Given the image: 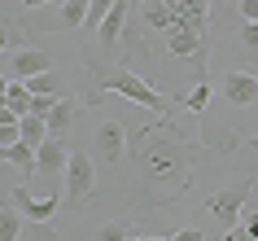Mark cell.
<instances>
[{
  "instance_id": "d6986e66",
  "label": "cell",
  "mask_w": 258,
  "mask_h": 241,
  "mask_svg": "<svg viewBox=\"0 0 258 241\" xmlns=\"http://www.w3.org/2000/svg\"><path fill=\"white\" fill-rule=\"evenodd\" d=\"M18 232H22V211L9 202V206L0 211V241H18Z\"/></svg>"
},
{
  "instance_id": "4dcf8cb0",
  "label": "cell",
  "mask_w": 258,
  "mask_h": 241,
  "mask_svg": "<svg viewBox=\"0 0 258 241\" xmlns=\"http://www.w3.org/2000/svg\"><path fill=\"white\" fill-rule=\"evenodd\" d=\"M254 145H258V136H254Z\"/></svg>"
},
{
  "instance_id": "7a4b0ae2",
  "label": "cell",
  "mask_w": 258,
  "mask_h": 241,
  "mask_svg": "<svg viewBox=\"0 0 258 241\" xmlns=\"http://www.w3.org/2000/svg\"><path fill=\"white\" fill-rule=\"evenodd\" d=\"M101 92H118L127 101H136L140 110H166V97L158 88H149L136 70H105L101 75Z\"/></svg>"
},
{
  "instance_id": "6da1fadb",
  "label": "cell",
  "mask_w": 258,
  "mask_h": 241,
  "mask_svg": "<svg viewBox=\"0 0 258 241\" xmlns=\"http://www.w3.org/2000/svg\"><path fill=\"white\" fill-rule=\"evenodd\" d=\"M192 158H197V145H184V140H149L145 154H140V167H145L149 180H171Z\"/></svg>"
},
{
  "instance_id": "ac0fdd59",
  "label": "cell",
  "mask_w": 258,
  "mask_h": 241,
  "mask_svg": "<svg viewBox=\"0 0 258 241\" xmlns=\"http://www.w3.org/2000/svg\"><path fill=\"white\" fill-rule=\"evenodd\" d=\"M171 9H175V18L206 22V14H210V0H171Z\"/></svg>"
},
{
  "instance_id": "4fadbf2b",
  "label": "cell",
  "mask_w": 258,
  "mask_h": 241,
  "mask_svg": "<svg viewBox=\"0 0 258 241\" xmlns=\"http://www.w3.org/2000/svg\"><path fill=\"white\" fill-rule=\"evenodd\" d=\"M5 106L18 110L22 119H27L31 110H35V92L27 88V79H9V83H5Z\"/></svg>"
},
{
  "instance_id": "484cf974",
  "label": "cell",
  "mask_w": 258,
  "mask_h": 241,
  "mask_svg": "<svg viewBox=\"0 0 258 241\" xmlns=\"http://www.w3.org/2000/svg\"><path fill=\"white\" fill-rule=\"evenodd\" d=\"M241 44H245V53L258 62V22H245L241 27Z\"/></svg>"
},
{
  "instance_id": "8992f818",
  "label": "cell",
  "mask_w": 258,
  "mask_h": 241,
  "mask_svg": "<svg viewBox=\"0 0 258 241\" xmlns=\"http://www.w3.org/2000/svg\"><path fill=\"white\" fill-rule=\"evenodd\" d=\"M245 198H249V184H236V188H223V193H210L206 198V211L215 215L223 228H236L245 215Z\"/></svg>"
},
{
  "instance_id": "603a6c76",
  "label": "cell",
  "mask_w": 258,
  "mask_h": 241,
  "mask_svg": "<svg viewBox=\"0 0 258 241\" xmlns=\"http://www.w3.org/2000/svg\"><path fill=\"white\" fill-rule=\"evenodd\" d=\"M0 49H5V57L22 49V31L14 27V18H5V35H0Z\"/></svg>"
},
{
  "instance_id": "8fae6325",
  "label": "cell",
  "mask_w": 258,
  "mask_h": 241,
  "mask_svg": "<svg viewBox=\"0 0 258 241\" xmlns=\"http://www.w3.org/2000/svg\"><path fill=\"white\" fill-rule=\"evenodd\" d=\"M140 22L149 31H166L175 22V9H171V0H140Z\"/></svg>"
},
{
  "instance_id": "ba28073f",
  "label": "cell",
  "mask_w": 258,
  "mask_h": 241,
  "mask_svg": "<svg viewBox=\"0 0 258 241\" xmlns=\"http://www.w3.org/2000/svg\"><path fill=\"white\" fill-rule=\"evenodd\" d=\"M96 158L109 162V167H118L122 162V149H127V127H122L118 119H101L96 123Z\"/></svg>"
},
{
  "instance_id": "f546056e",
  "label": "cell",
  "mask_w": 258,
  "mask_h": 241,
  "mask_svg": "<svg viewBox=\"0 0 258 241\" xmlns=\"http://www.w3.org/2000/svg\"><path fill=\"white\" fill-rule=\"evenodd\" d=\"M132 241H162V237H132Z\"/></svg>"
},
{
  "instance_id": "2e32d148",
  "label": "cell",
  "mask_w": 258,
  "mask_h": 241,
  "mask_svg": "<svg viewBox=\"0 0 258 241\" xmlns=\"http://www.w3.org/2000/svg\"><path fill=\"white\" fill-rule=\"evenodd\" d=\"M223 241H258V211H245L241 224L223 232Z\"/></svg>"
},
{
  "instance_id": "52a82bcc",
  "label": "cell",
  "mask_w": 258,
  "mask_h": 241,
  "mask_svg": "<svg viewBox=\"0 0 258 241\" xmlns=\"http://www.w3.org/2000/svg\"><path fill=\"white\" fill-rule=\"evenodd\" d=\"M219 92L228 97V106L254 110L258 106V75L254 70H228V75L219 79Z\"/></svg>"
},
{
  "instance_id": "9c48e42d",
  "label": "cell",
  "mask_w": 258,
  "mask_h": 241,
  "mask_svg": "<svg viewBox=\"0 0 258 241\" xmlns=\"http://www.w3.org/2000/svg\"><path fill=\"white\" fill-rule=\"evenodd\" d=\"M44 70H57V57L44 53V49H18V53H9V75L14 79H35Z\"/></svg>"
},
{
  "instance_id": "4316f807",
  "label": "cell",
  "mask_w": 258,
  "mask_h": 241,
  "mask_svg": "<svg viewBox=\"0 0 258 241\" xmlns=\"http://www.w3.org/2000/svg\"><path fill=\"white\" fill-rule=\"evenodd\" d=\"M241 5V18L245 22H258V0H236Z\"/></svg>"
},
{
  "instance_id": "e0dca14e",
  "label": "cell",
  "mask_w": 258,
  "mask_h": 241,
  "mask_svg": "<svg viewBox=\"0 0 258 241\" xmlns=\"http://www.w3.org/2000/svg\"><path fill=\"white\" fill-rule=\"evenodd\" d=\"M22 140L40 149L44 140H48V119H40V114H27V119H22Z\"/></svg>"
},
{
  "instance_id": "d4e9b609",
  "label": "cell",
  "mask_w": 258,
  "mask_h": 241,
  "mask_svg": "<svg viewBox=\"0 0 258 241\" xmlns=\"http://www.w3.org/2000/svg\"><path fill=\"white\" fill-rule=\"evenodd\" d=\"M31 241H57V224L53 219H31Z\"/></svg>"
},
{
  "instance_id": "83f0119b",
  "label": "cell",
  "mask_w": 258,
  "mask_h": 241,
  "mask_svg": "<svg viewBox=\"0 0 258 241\" xmlns=\"http://www.w3.org/2000/svg\"><path fill=\"white\" fill-rule=\"evenodd\" d=\"M171 241H206V232H202V228H179Z\"/></svg>"
},
{
  "instance_id": "ffe728a7",
  "label": "cell",
  "mask_w": 258,
  "mask_h": 241,
  "mask_svg": "<svg viewBox=\"0 0 258 241\" xmlns=\"http://www.w3.org/2000/svg\"><path fill=\"white\" fill-rule=\"evenodd\" d=\"M132 237H136V232H132L127 224H118V219H114V224H101V228H96L92 241H132Z\"/></svg>"
},
{
  "instance_id": "9a60e30c",
  "label": "cell",
  "mask_w": 258,
  "mask_h": 241,
  "mask_svg": "<svg viewBox=\"0 0 258 241\" xmlns=\"http://www.w3.org/2000/svg\"><path fill=\"white\" fill-rule=\"evenodd\" d=\"M122 22H127V0H118V5L109 9V18L101 22V44H105V49H114V40H118Z\"/></svg>"
},
{
  "instance_id": "44dd1931",
  "label": "cell",
  "mask_w": 258,
  "mask_h": 241,
  "mask_svg": "<svg viewBox=\"0 0 258 241\" xmlns=\"http://www.w3.org/2000/svg\"><path fill=\"white\" fill-rule=\"evenodd\" d=\"M27 88H31L35 97H57V70H44V75L27 79Z\"/></svg>"
},
{
  "instance_id": "cb8c5ba5",
  "label": "cell",
  "mask_w": 258,
  "mask_h": 241,
  "mask_svg": "<svg viewBox=\"0 0 258 241\" xmlns=\"http://www.w3.org/2000/svg\"><path fill=\"white\" fill-rule=\"evenodd\" d=\"M206 101H210V83H197V88H192L188 97H179V106H188V110H206Z\"/></svg>"
},
{
  "instance_id": "f1b7e54d",
  "label": "cell",
  "mask_w": 258,
  "mask_h": 241,
  "mask_svg": "<svg viewBox=\"0 0 258 241\" xmlns=\"http://www.w3.org/2000/svg\"><path fill=\"white\" fill-rule=\"evenodd\" d=\"M27 9H44V5H53V0H22Z\"/></svg>"
},
{
  "instance_id": "3957f363",
  "label": "cell",
  "mask_w": 258,
  "mask_h": 241,
  "mask_svg": "<svg viewBox=\"0 0 258 241\" xmlns=\"http://www.w3.org/2000/svg\"><path fill=\"white\" fill-rule=\"evenodd\" d=\"M162 35H166V53H171V57H192L197 66H206V22L175 18Z\"/></svg>"
},
{
  "instance_id": "5bb4252c",
  "label": "cell",
  "mask_w": 258,
  "mask_h": 241,
  "mask_svg": "<svg viewBox=\"0 0 258 241\" xmlns=\"http://www.w3.org/2000/svg\"><path fill=\"white\" fill-rule=\"evenodd\" d=\"M88 9H92V0H61V5H57V22L66 31H79L83 22H88Z\"/></svg>"
},
{
  "instance_id": "277c9868",
  "label": "cell",
  "mask_w": 258,
  "mask_h": 241,
  "mask_svg": "<svg viewBox=\"0 0 258 241\" xmlns=\"http://www.w3.org/2000/svg\"><path fill=\"white\" fill-rule=\"evenodd\" d=\"M40 167H35V180H44V184L57 193V184H66V162H70V149H66V140L61 136H48L40 149Z\"/></svg>"
},
{
  "instance_id": "5b68a950",
  "label": "cell",
  "mask_w": 258,
  "mask_h": 241,
  "mask_svg": "<svg viewBox=\"0 0 258 241\" xmlns=\"http://www.w3.org/2000/svg\"><path fill=\"white\" fill-rule=\"evenodd\" d=\"M92 188H96V167H92V158H88V149H70V162H66V198L83 202V198H92Z\"/></svg>"
},
{
  "instance_id": "7402d4cb",
  "label": "cell",
  "mask_w": 258,
  "mask_h": 241,
  "mask_svg": "<svg viewBox=\"0 0 258 241\" xmlns=\"http://www.w3.org/2000/svg\"><path fill=\"white\" fill-rule=\"evenodd\" d=\"M114 5H118V0H92V9H88V22H83V27H88V31H101V22L109 18Z\"/></svg>"
},
{
  "instance_id": "7c38bea8",
  "label": "cell",
  "mask_w": 258,
  "mask_h": 241,
  "mask_svg": "<svg viewBox=\"0 0 258 241\" xmlns=\"http://www.w3.org/2000/svg\"><path fill=\"white\" fill-rule=\"evenodd\" d=\"M75 114H79V101H75V97H57L53 114H48V136H66L70 123H75Z\"/></svg>"
},
{
  "instance_id": "30bf717a",
  "label": "cell",
  "mask_w": 258,
  "mask_h": 241,
  "mask_svg": "<svg viewBox=\"0 0 258 241\" xmlns=\"http://www.w3.org/2000/svg\"><path fill=\"white\" fill-rule=\"evenodd\" d=\"M9 202H14L27 219H53V215H57V198H53V193H48V198H31L27 184H18L14 193H9Z\"/></svg>"
}]
</instances>
